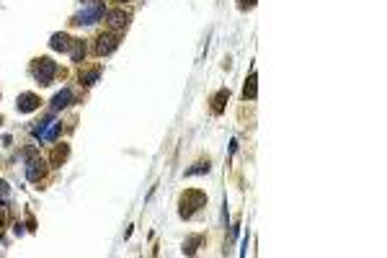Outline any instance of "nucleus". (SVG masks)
<instances>
[{
  "label": "nucleus",
  "instance_id": "20",
  "mask_svg": "<svg viewBox=\"0 0 387 258\" xmlns=\"http://www.w3.org/2000/svg\"><path fill=\"white\" fill-rule=\"evenodd\" d=\"M119 3H129V0H119Z\"/></svg>",
  "mask_w": 387,
  "mask_h": 258
},
{
  "label": "nucleus",
  "instance_id": "8",
  "mask_svg": "<svg viewBox=\"0 0 387 258\" xmlns=\"http://www.w3.org/2000/svg\"><path fill=\"white\" fill-rule=\"evenodd\" d=\"M70 103H73V91H70V88H65V91H60V93L52 98V109L60 111V109H67Z\"/></svg>",
  "mask_w": 387,
  "mask_h": 258
},
{
  "label": "nucleus",
  "instance_id": "6",
  "mask_svg": "<svg viewBox=\"0 0 387 258\" xmlns=\"http://www.w3.org/2000/svg\"><path fill=\"white\" fill-rule=\"evenodd\" d=\"M39 96L36 93H21L18 96V101H16V109L21 111V114H31V111H36L39 109Z\"/></svg>",
  "mask_w": 387,
  "mask_h": 258
},
{
  "label": "nucleus",
  "instance_id": "17",
  "mask_svg": "<svg viewBox=\"0 0 387 258\" xmlns=\"http://www.w3.org/2000/svg\"><path fill=\"white\" fill-rule=\"evenodd\" d=\"M199 173H209V160L207 163H196L194 168L186 170V176H199Z\"/></svg>",
  "mask_w": 387,
  "mask_h": 258
},
{
  "label": "nucleus",
  "instance_id": "13",
  "mask_svg": "<svg viewBox=\"0 0 387 258\" xmlns=\"http://www.w3.org/2000/svg\"><path fill=\"white\" fill-rule=\"evenodd\" d=\"M67 155H70V147H67V145H57V147H54V153H52V160H49V163H52L54 168H60V165L67 160Z\"/></svg>",
  "mask_w": 387,
  "mask_h": 258
},
{
  "label": "nucleus",
  "instance_id": "10",
  "mask_svg": "<svg viewBox=\"0 0 387 258\" xmlns=\"http://www.w3.org/2000/svg\"><path fill=\"white\" fill-rule=\"evenodd\" d=\"M60 129H62V124L49 121L47 126H44V132L39 135V140H41V142H54V140H57V135H60Z\"/></svg>",
  "mask_w": 387,
  "mask_h": 258
},
{
  "label": "nucleus",
  "instance_id": "12",
  "mask_svg": "<svg viewBox=\"0 0 387 258\" xmlns=\"http://www.w3.org/2000/svg\"><path fill=\"white\" fill-rule=\"evenodd\" d=\"M256 83H258V75H256V70H253V73L248 75V80H245V88H243V96H245V98H250V101H253V98L258 96V91H256Z\"/></svg>",
  "mask_w": 387,
  "mask_h": 258
},
{
  "label": "nucleus",
  "instance_id": "9",
  "mask_svg": "<svg viewBox=\"0 0 387 258\" xmlns=\"http://www.w3.org/2000/svg\"><path fill=\"white\" fill-rule=\"evenodd\" d=\"M106 16H108V24L117 26V29H124V26L129 24V16H127L124 11H119V8H117V11H108Z\"/></svg>",
  "mask_w": 387,
  "mask_h": 258
},
{
  "label": "nucleus",
  "instance_id": "18",
  "mask_svg": "<svg viewBox=\"0 0 387 258\" xmlns=\"http://www.w3.org/2000/svg\"><path fill=\"white\" fill-rule=\"evenodd\" d=\"M8 194H11L8 183H6V181H0V197H3V199H6V197H8Z\"/></svg>",
  "mask_w": 387,
  "mask_h": 258
},
{
  "label": "nucleus",
  "instance_id": "19",
  "mask_svg": "<svg viewBox=\"0 0 387 258\" xmlns=\"http://www.w3.org/2000/svg\"><path fill=\"white\" fill-rule=\"evenodd\" d=\"M256 6V0H240V8L245 11V8H253Z\"/></svg>",
  "mask_w": 387,
  "mask_h": 258
},
{
  "label": "nucleus",
  "instance_id": "11",
  "mask_svg": "<svg viewBox=\"0 0 387 258\" xmlns=\"http://www.w3.org/2000/svg\"><path fill=\"white\" fill-rule=\"evenodd\" d=\"M227 98H230V91H227V88H222V91L214 93V98H212V111L214 114H222L225 111V101Z\"/></svg>",
  "mask_w": 387,
  "mask_h": 258
},
{
  "label": "nucleus",
  "instance_id": "16",
  "mask_svg": "<svg viewBox=\"0 0 387 258\" xmlns=\"http://www.w3.org/2000/svg\"><path fill=\"white\" fill-rule=\"evenodd\" d=\"M98 78H101V70L96 68V70H90V73H85V75H80V83H83V85H93V83H96Z\"/></svg>",
  "mask_w": 387,
  "mask_h": 258
},
{
  "label": "nucleus",
  "instance_id": "7",
  "mask_svg": "<svg viewBox=\"0 0 387 258\" xmlns=\"http://www.w3.org/2000/svg\"><path fill=\"white\" fill-rule=\"evenodd\" d=\"M70 44H73V39L67 36V34H54V36L49 39V47H52L54 52H70Z\"/></svg>",
  "mask_w": 387,
  "mask_h": 258
},
{
  "label": "nucleus",
  "instance_id": "4",
  "mask_svg": "<svg viewBox=\"0 0 387 258\" xmlns=\"http://www.w3.org/2000/svg\"><path fill=\"white\" fill-rule=\"evenodd\" d=\"M44 176H47V163H44L39 155L29 158V163H26V178L36 183V181H41Z\"/></svg>",
  "mask_w": 387,
  "mask_h": 258
},
{
  "label": "nucleus",
  "instance_id": "5",
  "mask_svg": "<svg viewBox=\"0 0 387 258\" xmlns=\"http://www.w3.org/2000/svg\"><path fill=\"white\" fill-rule=\"evenodd\" d=\"M117 47H119V39L114 36V34H101V36L96 39V54H101V57L111 54Z\"/></svg>",
  "mask_w": 387,
  "mask_h": 258
},
{
  "label": "nucleus",
  "instance_id": "2",
  "mask_svg": "<svg viewBox=\"0 0 387 258\" xmlns=\"http://www.w3.org/2000/svg\"><path fill=\"white\" fill-rule=\"evenodd\" d=\"M31 73H34L36 83H41V85H49V83L54 80V75H57V62H54L52 57H39V59H34V68H31Z\"/></svg>",
  "mask_w": 387,
  "mask_h": 258
},
{
  "label": "nucleus",
  "instance_id": "1",
  "mask_svg": "<svg viewBox=\"0 0 387 258\" xmlns=\"http://www.w3.org/2000/svg\"><path fill=\"white\" fill-rule=\"evenodd\" d=\"M106 16V6L101 3V0H93V3H90L88 8H83L78 16H73V24L75 26H93V24H98V21Z\"/></svg>",
  "mask_w": 387,
  "mask_h": 258
},
{
  "label": "nucleus",
  "instance_id": "3",
  "mask_svg": "<svg viewBox=\"0 0 387 258\" xmlns=\"http://www.w3.org/2000/svg\"><path fill=\"white\" fill-rule=\"evenodd\" d=\"M204 204H207V197H204V194L201 191H186L184 194V197H181V209H178V214H181V217H184V220H189V217H194V212L199 209V207H204Z\"/></svg>",
  "mask_w": 387,
  "mask_h": 258
},
{
  "label": "nucleus",
  "instance_id": "14",
  "mask_svg": "<svg viewBox=\"0 0 387 258\" xmlns=\"http://www.w3.org/2000/svg\"><path fill=\"white\" fill-rule=\"evenodd\" d=\"M70 57H73V62H83V57H85V44H83V39H73V44H70Z\"/></svg>",
  "mask_w": 387,
  "mask_h": 258
},
{
  "label": "nucleus",
  "instance_id": "15",
  "mask_svg": "<svg viewBox=\"0 0 387 258\" xmlns=\"http://www.w3.org/2000/svg\"><path fill=\"white\" fill-rule=\"evenodd\" d=\"M196 245H201V235H194V238H189V240L184 243V253H186V255H194V253H196Z\"/></svg>",
  "mask_w": 387,
  "mask_h": 258
}]
</instances>
